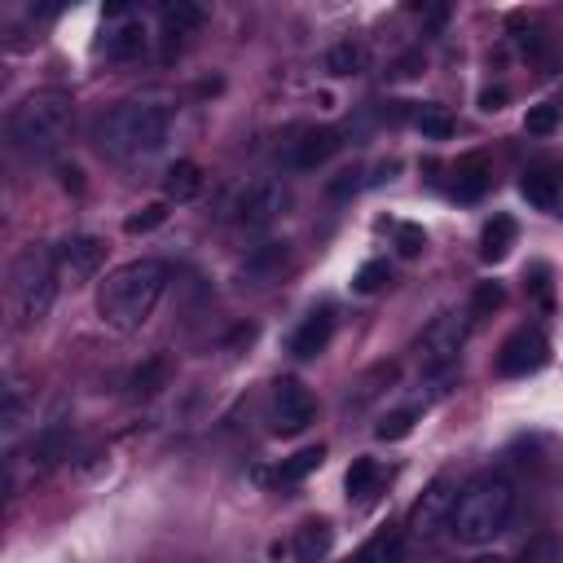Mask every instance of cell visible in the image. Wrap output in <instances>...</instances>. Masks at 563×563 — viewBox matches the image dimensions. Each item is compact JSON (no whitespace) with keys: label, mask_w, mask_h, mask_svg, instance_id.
I'll return each instance as SVG.
<instances>
[{"label":"cell","mask_w":563,"mask_h":563,"mask_svg":"<svg viewBox=\"0 0 563 563\" xmlns=\"http://www.w3.org/2000/svg\"><path fill=\"white\" fill-rule=\"evenodd\" d=\"M176 128V110L163 101H119L97 119V145L114 163H145L167 150Z\"/></svg>","instance_id":"1"},{"label":"cell","mask_w":563,"mask_h":563,"mask_svg":"<svg viewBox=\"0 0 563 563\" xmlns=\"http://www.w3.org/2000/svg\"><path fill=\"white\" fill-rule=\"evenodd\" d=\"M330 334H334V312H330V308H317V312H308L303 325L295 330L290 352H295V356H317V352H325Z\"/></svg>","instance_id":"17"},{"label":"cell","mask_w":563,"mask_h":563,"mask_svg":"<svg viewBox=\"0 0 563 563\" xmlns=\"http://www.w3.org/2000/svg\"><path fill=\"white\" fill-rule=\"evenodd\" d=\"M343 488H347L352 501H374L378 488H383V466L374 457H356L347 466V475H343Z\"/></svg>","instance_id":"22"},{"label":"cell","mask_w":563,"mask_h":563,"mask_svg":"<svg viewBox=\"0 0 563 563\" xmlns=\"http://www.w3.org/2000/svg\"><path fill=\"white\" fill-rule=\"evenodd\" d=\"M163 194H167V202H189V198H198V194H202V167L189 163V158L172 163L167 176H163Z\"/></svg>","instance_id":"19"},{"label":"cell","mask_w":563,"mask_h":563,"mask_svg":"<svg viewBox=\"0 0 563 563\" xmlns=\"http://www.w3.org/2000/svg\"><path fill=\"white\" fill-rule=\"evenodd\" d=\"M57 251H44V246H26L18 251L13 260V299H18V317L26 325H35L53 299H57Z\"/></svg>","instance_id":"5"},{"label":"cell","mask_w":563,"mask_h":563,"mask_svg":"<svg viewBox=\"0 0 563 563\" xmlns=\"http://www.w3.org/2000/svg\"><path fill=\"white\" fill-rule=\"evenodd\" d=\"M515 238H519V224H515L510 216H493V220L484 224V233H479V255H484L488 264H497V260L510 255Z\"/></svg>","instance_id":"20"},{"label":"cell","mask_w":563,"mask_h":563,"mask_svg":"<svg viewBox=\"0 0 563 563\" xmlns=\"http://www.w3.org/2000/svg\"><path fill=\"white\" fill-rule=\"evenodd\" d=\"M519 194L528 198V207L550 211V207L559 202V176H554V172H545V167H537V172H528V176L519 180Z\"/></svg>","instance_id":"23"},{"label":"cell","mask_w":563,"mask_h":563,"mask_svg":"<svg viewBox=\"0 0 563 563\" xmlns=\"http://www.w3.org/2000/svg\"><path fill=\"white\" fill-rule=\"evenodd\" d=\"M312 418H317L312 391H308L299 378H277V383H273V396H268L273 435H299V431L312 427Z\"/></svg>","instance_id":"7"},{"label":"cell","mask_w":563,"mask_h":563,"mask_svg":"<svg viewBox=\"0 0 563 563\" xmlns=\"http://www.w3.org/2000/svg\"><path fill=\"white\" fill-rule=\"evenodd\" d=\"M391 233H396V251H400L405 260H413V255L427 251V233H422V224H391Z\"/></svg>","instance_id":"30"},{"label":"cell","mask_w":563,"mask_h":563,"mask_svg":"<svg viewBox=\"0 0 563 563\" xmlns=\"http://www.w3.org/2000/svg\"><path fill=\"white\" fill-rule=\"evenodd\" d=\"M158 378H163V361H150L145 369H136V374H132V391H154V387H158Z\"/></svg>","instance_id":"35"},{"label":"cell","mask_w":563,"mask_h":563,"mask_svg":"<svg viewBox=\"0 0 563 563\" xmlns=\"http://www.w3.org/2000/svg\"><path fill=\"white\" fill-rule=\"evenodd\" d=\"M365 180H361V167H347V172H339V180H330V194L334 198H347V194H356Z\"/></svg>","instance_id":"34"},{"label":"cell","mask_w":563,"mask_h":563,"mask_svg":"<svg viewBox=\"0 0 563 563\" xmlns=\"http://www.w3.org/2000/svg\"><path fill=\"white\" fill-rule=\"evenodd\" d=\"M70 123H75V101H70L66 92L48 88V92L22 97V101L9 110L4 136H9V145H13L18 154H48V150H57V145L66 141Z\"/></svg>","instance_id":"4"},{"label":"cell","mask_w":563,"mask_h":563,"mask_svg":"<svg viewBox=\"0 0 563 563\" xmlns=\"http://www.w3.org/2000/svg\"><path fill=\"white\" fill-rule=\"evenodd\" d=\"M163 220H167V207H163V202H150V207H141L136 216H128L123 229H128V233H150V229H158Z\"/></svg>","instance_id":"32"},{"label":"cell","mask_w":563,"mask_h":563,"mask_svg":"<svg viewBox=\"0 0 563 563\" xmlns=\"http://www.w3.org/2000/svg\"><path fill=\"white\" fill-rule=\"evenodd\" d=\"M365 62H369V48L361 40H339L325 53V70L330 75H356V70H365Z\"/></svg>","instance_id":"25"},{"label":"cell","mask_w":563,"mask_h":563,"mask_svg":"<svg viewBox=\"0 0 563 563\" xmlns=\"http://www.w3.org/2000/svg\"><path fill=\"white\" fill-rule=\"evenodd\" d=\"M66 444H70L66 422H48V427L35 435V444H31V462H35V471H53V466L66 457Z\"/></svg>","instance_id":"21"},{"label":"cell","mask_w":563,"mask_h":563,"mask_svg":"<svg viewBox=\"0 0 563 563\" xmlns=\"http://www.w3.org/2000/svg\"><path fill=\"white\" fill-rule=\"evenodd\" d=\"M383 282H387V264H383V260H369V264H361V268H356V277H352V286H356L361 295L378 290Z\"/></svg>","instance_id":"33"},{"label":"cell","mask_w":563,"mask_h":563,"mask_svg":"<svg viewBox=\"0 0 563 563\" xmlns=\"http://www.w3.org/2000/svg\"><path fill=\"white\" fill-rule=\"evenodd\" d=\"M330 545H334V528H330L325 519L299 523V528H295V541H290V550H295L299 563H321V559L330 554Z\"/></svg>","instance_id":"18"},{"label":"cell","mask_w":563,"mask_h":563,"mask_svg":"<svg viewBox=\"0 0 563 563\" xmlns=\"http://www.w3.org/2000/svg\"><path fill=\"white\" fill-rule=\"evenodd\" d=\"M453 501H457V484H453V475H435V479L422 488V497L413 501V510H409V532L431 537L440 523H449Z\"/></svg>","instance_id":"10"},{"label":"cell","mask_w":563,"mask_h":563,"mask_svg":"<svg viewBox=\"0 0 563 563\" xmlns=\"http://www.w3.org/2000/svg\"><path fill=\"white\" fill-rule=\"evenodd\" d=\"M488 185H493V167H488V158H484V154H466V158H457L453 194H457L462 202L484 198V194H488Z\"/></svg>","instance_id":"15"},{"label":"cell","mask_w":563,"mask_h":563,"mask_svg":"<svg viewBox=\"0 0 563 563\" xmlns=\"http://www.w3.org/2000/svg\"><path fill=\"white\" fill-rule=\"evenodd\" d=\"M462 343H466V325H462V317H453V312L431 317L427 330L418 334V361H422V369H427V374H444L449 365H457Z\"/></svg>","instance_id":"6"},{"label":"cell","mask_w":563,"mask_h":563,"mask_svg":"<svg viewBox=\"0 0 563 563\" xmlns=\"http://www.w3.org/2000/svg\"><path fill=\"white\" fill-rule=\"evenodd\" d=\"M163 290H167V264L163 260H132V264L114 268L101 282L97 312H101L106 325L132 334V330H141L150 321V312L163 299Z\"/></svg>","instance_id":"2"},{"label":"cell","mask_w":563,"mask_h":563,"mask_svg":"<svg viewBox=\"0 0 563 563\" xmlns=\"http://www.w3.org/2000/svg\"><path fill=\"white\" fill-rule=\"evenodd\" d=\"M523 128H528L532 136H550V132L559 128V106H532L528 119H523Z\"/></svg>","instance_id":"31"},{"label":"cell","mask_w":563,"mask_h":563,"mask_svg":"<svg viewBox=\"0 0 563 563\" xmlns=\"http://www.w3.org/2000/svg\"><path fill=\"white\" fill-rule=\"evenodd\" d=\"M286 202H290L286 185L273 180V176H264V180H251V185L238 194L233 220H238V229H268V224L286 211Z\"/></svg>","instance_id":"8"},{"label":"cell","mask_w":563,"mask_h":563,"mask_svg":"<svg viewBox=\"0 0 563 563\" xmlns=\"http://www.w3.org/2000/svg\"><path fill=\"white\" fill-rule=\"evenodd\" d=\"M321 462H325V449H321V444L299 449L295 457H286V462L277 466V484H299V479H303V475H312Z\"/></svg>","instance_id":"27"},{"label":"cell","mask_w":563,"mask_h":563,"mask_svg":"<svg viewBox=\"0 0 563 563\" xmlns=\"http://www.w3.org/2000/svg\"><path fill=\"white\" fill-rule=\"evenodd\" d=\"M286 264H290V242H260V246L242 260V277H246V282H273Z\"/></svg>","instance_id":"16"},{"label":"cell","mask_w":563,"mask_h":563,"mask_svg":"<svg viewBox=\"0 0 563 563\" xmlns=\"http://www.w3.org/2000/svg\"><path fill=\"white\" fill-rule=\"evenodd\" d=\"M471 563H510V559H506V554H475Z\"/></svg>","instance_id":"36"},{"label":"cell","mask_w":563,"mask_h":563,"mask_svg":"<svg viewBox=\"0 0 563 563\" xmlns=\"http://www.w3.org/2000/svg\"><path fill=\"white\" fill-rule=\"evenodd\" d=\"M541 361H545V334L537 325H519L497 352V374L501 378H523V374L541 369Z\"/></svg>","instance_id":"9"},{"label":"cell","mask_w":563,"mask_h":563,"mask_svg":"<svg viewBox=\"0 0 563 563\" xmlns=\"http://www.w3.org/2000/svg\"><path fill=\"white\" fill-rule=\"evenodd\" d=\"M413 422H418V409H391L387 418H378L374 435H378V440H405V435L413 431Z\"/></svg>","instance_id":"29"},{"label":"cell","mask_w":563,"mask_h":563,"mask_svg":"<svg viewBox=\"0 0 563 563\" xmlns=\"http://www.w3.org/2000/svg\"><path fill=\"white\" fill-rule=\"evenodd\" d=\"M141 48H145V26H141V18H132V13H123V9H110L106 26H101V40H97V53H101L106 62H132Z\"/></svg>","instance_id":"11"},{"label":"cell","mask_w":563,"mask_h":563,"mask_svg":"<svg viewBox=\"0 0 563 563\" xmlns=\"http://www.w3.org/2000/svg\"><path fill=\"white\" fill-rule=\"evenodd\" d=\"M501 299H506V290H501L497 282H479V286H475V295H471V321L493 317V312L501 308Z\"/></svg>","instance_id":"28"},{"label":"cell","mask_w":563,"mask_h":563,"mask_svg":"<svg viewBox=\"0 0 563 563\" xmlns=\"http://www.w3.org/2000/svg\"><path fill=\"white\" fill-rule=\"evenodd\" d=\"M413 128L427 136V141H449L453 136V114L444 106H418L413 110Z\"/></svg>","instance_id":"26"},{"label":"cell","mask_w":563,"mask_h":563,"mask_svg":"<svg viewBox=\"0 0 563 563\" xmlns=\"http://www.w3.org/2000/svg\"><path fill=\"white\" fill-rule=\"evenodd\" d=\"M400 559V532L396 528H383V532H374L352 559H343V563H396Z\"/></svg>","instance_id":"24"},{"label":"cell","mask_w":563,"mask_h":563,"mask_svg":"<svg viewBox=\"0 0 563 563\" xmlns=\"http://www.w3.org/2000/svg\"><path fill=\"white\" fill-rule=\"evenodd\" d=\"M510 515H515V484L506 475H479L466 488H457V501L444 528L462 545H484L497 532H506Z\"/></svg>","instance_id":"3"},{"label":"cell","mask_w":563,"mask_h":563,"mask_svg":"<svg viewBox=\"0 0 563 563\" xmlns=\"http://www.w3.org/2000/svg\"><path fill=\"white\" fill-rule=\"evenodd\" d=\"M101 264H106V242L92 238V233H70V238L57 246V268H62L70 282L97 277Z\"/></svg>","instance_id":"12"},{"label":"cell","mask_w":563,"mask_h":563,"mask_svg":"<svg viewBox=\"0 0 563 563\" xmlns=\"http://www.w3.org/2000/svg\"><path fill=\"white\" fill-rule=\"evenodd\" d=\"M334 150H339V132L312 128V132H303L299 141H290V167H295V172H312V167H321Z\"/></svg>","instance_id":"13"},{"label":"cell","mask_w":563,"mask_h":563,"mask_svg":"<svg viewBox=\"0 0 563 563\" xmlns=\"http://www.w3.org/2000/svg\"><path fill=\"white\" fill-rule=\"evenodd\" d=\"M202 22H207V9L194 4V0H167V4H158V26H163L167 40H185Z\"/></svg>","instance_id":"14"}]
</instances>
